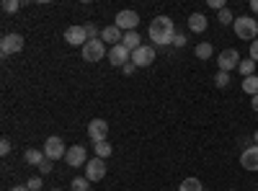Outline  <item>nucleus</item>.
<instances>
[{
	"mask_svg": "<svg viewBox=\"0 0 258 191\" xmlns=\"http://www.w3.org/2000/svg\"><path fill=\"white\" fill-rule=\"evenodd\" d=\"M150 41L155 47H165V44H173V36H176V26H173V18L170 16H155L150 21Z\"/></svg>",
	"mask_w": 258,
	"mask_h": 191,
	"instance_id": "f257e3e1",
	"label": "nucleus"
},
{
	"mask_svg": "<svg viewBox=\"0 0 258 191\" xmlns=\"http://www.w3.org/2000/svg\"><path fill=\"white\" fill-rule=\"evenodd\" d=\"M235 36L238 39H245V41H255L258 39V18H250V16H238L235 18Z\"/></svg>",
	"mask_w": 258,
	"mask_h": 191,
	"instance_id": "f03ea898",
	"label": "nucleus"
},
{
	"mask_svg": "<svg viewBox=\"0 0 258 191\" xmlns=\"http://www.w3.org/2000/svg\"><path fill=\"white\" fill-rule=\"evenodd\" d=\"M44 155L49 158V160H62L64 155H68V147H64V140L62 137H57V135H52V137H47V142H44Z\"/></svg>",
	"mask_w": 258,
	"mask_h": 191,
	"instance_id": "7ed1b4c3",
	"label": "nucleus"
},
{
	"mask_svg": "<svg viewBox=\"0 0 258 191\" xmlns=\"http://www.w3.org/2000/svg\"><path fill=\"white\" fill-rule=\"evenodd\" d=\"M103 57H109V52H106V44L101 39H91L88 44L83 47V59L85 62H101Z\"/></svg>",
	"mask_w": 258,
	"mask_h": 191,
	"instance_id": "20e7f679",
	"label": "nucleus"
},
{
	"mask_svg": "<svg viewBox=\"0 0 258 191\" xmlns=\"http://www.w3.org/2000/svg\"><path fill=\"white\" fill-rule=\"evenodd\" d=\"M21 49H24V36L21 34H6L3 39H0V52H3L6 57L18 54Z\"/></svg>",
	"mask_w": 258,
	"mask_h": 191,
	"instance_id": "39448f33",
	"label": "nucleus"
},
{
	"mask_svg": "<svg viewBox=\"0 0 258 191\" xmlns=\"http://www.w3.org/2000/svg\"><path fill=\"white\" fill-rule=\"evenodd\" d=\"M114 26H119L124 34H126V31H137L140 16H137L135 11H119V13H116V21H114Z\"/></svg>",
	"mask_w": 258,
	"mask_h": 191,
	"instance_id": "423d86ee",
	"label": "nucleus"
},
{
	"mask_svg": "<svg viewBox=\"0 0 258 191\" xmlns=\"http://www.w3.org/2000/svg\"><path fill=\"white\" fill-rule=\"evenodd\" d=\"M132 62H135V68H147V65H153V62H155V47L142 44L140 49L132 52Z\"/></svg>",
	"mask_w": 258,
	"mask_h": 191,
	"instance_id": "0eeeda50",
	"label": "nucleus"
},
{
	"mask_svg": "<svg viewBox=\"0 0 258 191\" xmlns=\"http://www.w3.org/2000/svg\"><path fill=\"white\" fill-rule=\"evenodd\" d=\"M64 41L73 44V47H85L91 39H88V34H85V26H68L64 29Z\"/></svg>",
	"mask_w": 258,
	"mask_h": 191,
	"instance_id": "6e6552de",
	"label": "nucleus"
},
{
	"mask_svg": "<svg viewBox=\"0 0 258 191\" xmlns=\"http://www.w3.org/2000/svg\"><path fill=\"white\" fill-rule=\"evenodd\" d=\"M217 65H220V70H222V73L235 70V68L240 65V54H238V49H222V52H220V57H217Z\"/></svg>",
	"mask_w": 258,
	"mask_h": 191,
	"instance_id": "1a4fd4ad",
	"label": "nucleus"
},
{
	"mask_svg": "<svg viewBox=\"0 0 258 191\" xmlns=\"http://www.w3.org/2000/svg\"><path fill=\"white\" fill-rule=\"evenodd\" d=\"M88 137H91L93 145L96 142H106V137H109V124H106L103 119H93L88 124Z\"/></svg>",
	"mask_w": 258,
	"mask_h": 191,
	"instance_id": "9d476101",
	"label": "nucleus"
},
{
	"mask_svg": "<svg viewBox=\"0 0 258 191\" xmlns=\"http://www.w3.org/2000/svg\"><path fill=\"white\" fill-rule=\"evenodd\" d=\"M64 163H68L70 168H78V165H83V168H85V163H88V155H85V147H83V145H73V147H68V155H64Z\"/></svg>",
	"mask_w": 258,
	"mask_h": 191,
	"instance_id": "9b49d317",
	"label": "nucleus"
},
{
	"mask_svg": "<svg viewBox=\"0 0 258 191\" xmlns=\"http://www.w3.org/2000/svg\"><path fill=\"white\" fill-rule=\"evenodd\" d=\"M109 62L114 68H124L126 62H132V52H129L124 44H116V47L109 49Z\"/></svg>",
	"mask_w": 258,
	"mask_h": 191,
	"instance_id": "f8f14e48",
	"label": "nucleus"
},
{
	"mask_svg": "<svg viewBox=\"0 0 258 191\" xmlns=\"http://www.w3.org/2000/svg\"><path fill=\"white\" fill-rule=\"evenodd\" d=\"M103 176H106V160L93 158V160L85 163V178L88 181H101Z\"/></svg>",
	"mask_w": 258,
	"mask_h": 191,
	"instance_id": "ddd939ff",
	"label": "nucleus"
},
{
	"mask_svg": "<svg viewBox=\"0 0 258 191\" xmlns=\"http://www.w3.org/2000/svg\"><path fill=\"white\" fill-rule=\"evenodd\" d=\"M240 165L245 171H258V145H250L240 153Z\"/></svg>",
	"mask_w": 258,
	"mask_h": 191,
	"instance_id": "4468645a",
	"label": "nucleus"
},
{
	"mask_svg": "<svg viewBox=\"0 0 258 191\" xmlns=\"http://www.w3.org/2000/svg\"><path fill=\"white\" fill-rule=\"evenodd\" d=\"M121 39H124V31L119 29V26H106L103 31H101V41L106 44V41H109V44H121Z\"/></svg>",
	"mask_w": 258,
	"mask_h": 191,
	"instance_id": "2eb2a0df",
	"label": "nucleus"
},
{
	"mask_svg": "<svg viewBox=\"0 0 258 191\" xmlns=\"http://www.w3.org/2000/svg\"><path fill=\"white\" fill-rule=\"evenodd\" d=\"M207 26H209V24H207V16H204V13H191V16H188V29H191L194 34H204Z\"/></svg>",
	"mask_w": 258,
	"mask_h": 191,
	"instance_id": "dca6fc26",
	"label": "nucleus"
},
{
	"mask_svg": "<svg viewBox=\"0 0 258 191\" xmlns=\"http://www.w3.org/2000/svg\"><path fill=\"white\" fill-rule=\"evenodd\" d=\"M24 160L29 163V165H41V163H44L47 160V155H44V150H36V147H31V150H26L24 153Z\"/></svg>",
	"mask_w": 258,
	"mask_h": 191,
	"instance_id": "f3484780",
	"label": "nucleus"
},
{
	"mask_svg": "<svg viewBox=\"0 0 258 191\" xmlns=\"http://www.w3.org/2000/svg\"><path fill=\"white\" fill-rule=\"evenodd\" d=\"M140 41H142V39H140V34H137V31H126V34H124V39H121V44H124L129 52H135V49H140V47H142Z\"/></svg>",
	"mask_w": 258,
	"mask_h": 191,
	"instance_id": "a211bd4d",
	"label": "nucleus"
},
{
	"mask_svg": "<svg viewBox=\"0 0 258 191\" xmlns=\"http://www.w3.org/2000/svg\"><path fill=\"white\" fill-rule=\"evenodd\" d=\"M93 150H96V158L106 160V158H111V153H114V147H111L109 142H96V145H93Z\"/></svg>",
	"mask_w": 258,
	"mask_h": 191,
	"instance_id": "6ab92c4d",
	"label": "nucleus"
},
{
	"mask_svg": "<svg viewBox=\"0 0 258 191\" xmlns=\"http://www.w3.org/2000/svg\"><path fill=\"white\" fill-rule=\"evenodd\" d=\"M243 91H245L248 96H258V75L243 78Z\"/></svg>",
	"mask_w": 258,
	"mask_h": 191,
	"instance_id": "aec40b11",
	"label": "nucleus"
},
{
	"mask_svg": "<svg viewBox=\"0 0 258 191\" xmlns=\"http://www.w3.org/2000/svg\"><path fill=\"white\" fill-rule=\"evenodd\" d=\"M212 44H209V41H199V44H197V49H194V54H197L199 59H209L212 57Z\"/></svg>",
	"mask_w": 258,
	"mask_h": 191,
	"instance_id": "412c9836",
	"label": "nucleus"
},
{
	"mask_svg": "<svg viewBox=\"0 0 258 191\" xmlns=\"http://www.w3.org/2000/svg\"><path fill=\"white\" fill-rule=\"evenodd\" d=\"M238 70H240L243 78H250V75H255V62H253V59H240Z\"/></svg>",
	"mask_w": 258,
	"mask_h": 191,
	"instance_id": "4be33fe9",
	"label": "nucleus"
},
{
	"mask_svg": "<svg viewBox=\"0 0 258 191\" xmlns=\"http://www.w3.org/2000/svg\"><path fill=\"white\" fill-rule=\"evenodd\" d=\"M178 191H204V188H202V181L199 178H186V181H181Z\"/></svg>",
	"mask_w": 258,
	"mask_h": 191,
	"instance_id": "5701e85b",
	"label": "nucleus"
},
{
	"mask_svg": "<svg viewBox=\"0 0 258 191\" xmlns=\"http://www.w3.org/2000/svg\"><path fill=\"white\" fill-rule=\"evenodd\" d=\"M217 21H220V26H232V24H235V16H232L230 8H225V11L217 13Z\"/></svg>",
	"mask_w": 258,
	"mask_h": 191,
	"instance_id": "b1692460",
	"label": "nucleus"
},
{
	"mask_svg": "<svg viewBox=\"0 0 258 191\" xmlns=\"http://www.w3.org/2000/svg\"><path fill=\"white\" fill-rule=\"evenodd\" d=\"M88 183H91L88 178H80V176H78V178H73L70 188H73V191H91V186H88Z\"/></svg>",
	"mask_w": 258,
	"mask_h": 191,
	"instance_id": "393cba45",
	"label": "nucleus"
},
{
	"mask_svg": "<svg viewBox=\"0 0 258 191\" xmlns=\"http://www.w3.org/2000/svg\"><path fill=\"white\" fill-rule=\"evenodd\" d=\"M214 86H217V88H227L230 86V73H217V75H214Z\"/></svg>",
	"mask_w": 258,
	"mask_h": 191,
	"instance_id": "a878e982",
	"label": "nucleus"
},
{
	"mask_svg": "<svg viewBox=\"0 0 258 191\" xmlns=\"http://www.w3.org/2000/svg\"><path fill=\"white\" fill-rule=\"evenodd\" d=\"M21 8V0H3V11L6 13H16Z\"/></svg>",
	"mask_w": 258,
	"mask_h": 191,
	"instance_id": "bb28decb",
	"label": "nucleus"
},
{
	"mask_svg": "<svg viewBox=\"0 0 258 191\" xmlns=\"http://www.w3.org/2000/svg\"><path fill=\"white\" fill-rule=\"evenodd\" d=\"M52 171H54V160H49V158L39 165V173H41V176H47V173H52Z\"/></svg>",
	"mask_w": 258,
	"mask_h": 191,
	"instance_id": "cd10ccee",
	"label": "nucleus"
},
{
	"mask_svg": "<svg viewBox=\"0 0 258 191\" xmlns=\"http://www.w3.org/2000/svg\"><path fill=\"white\" fill-rule=\"evenodd\" d=\"M26 186H29V191H41V186H44V183H41V178H39V176H34V178H29V181H26Z\"/></svg>",
	"mask_w": 258,
	"mask_h": 191,
	"instance_id": "c85d7f7f",
	"label": "nucleus"
},
{
	"mask_svg": "<svg viewBox=\"0 0 258 191\" xmlns=\"http://www.w3.org/2000/svg\"><path fill=\"white\" fill-rule=\"evenodd\" d=\"M13 150V145H11V140L8 137H3V140H0V155H8Z\"/></svg>",
	"mask_w": 258,
	"mask_h": 191,
	"instance_id": "c756f323",
	"label": "nucleus"
},
{
	"mask_svg": "<svg viewBox=\"0 0 258 191\" xmlns=\"http://www.w3.org/2000/svg\"><path fill=\"white\" fill-rule=\"evenodd\" d=\"M85 34H88V39H98V29H96V24H85Z\"/></svg>",
	"mask_w": 258,
	"mask_h": 191,
	"instance_id": "7c9ffc66",
	"label": "nucleus"
},
{
	"mask_svg": "<svg viewBox=\"0 0 258 191\" xmlns=\"http://www.w3.org/2000/svg\"><path fill=\"white\" fill-rule=\"evenodd\" d=\"M173 47H178V49L186 47V36H183V34H176V36H173Z\"/></svg>",
	"mask_w": 258,
	"mask_h": 191,
	"instance_id": "2f4dec72",
	"label": "nucleus"
},
{
	"mask_svg": "<svg viewBox=\"0 0 258 191\" xmlns=\"http://www.w3.org/2000/svg\"><path fill=\"white\" fill-rule=\"evenodd\" d=\"M250 59L258 65V39H255V41H250Z\"/></svg>",
	"mask_w": 258,
	"mask_h": 191,
	"instance_id": "473e14b6",
	"label": "nucleus"
},
{
	"mask_svg": "<svg viewBox=\"0 0 258 191\" xmlns=\"http://www.w3.org/2000/svg\"><path fill=\"white\" fill-rule=\"evenodd\" d=\"M121 73H124V75H132V73H135V62H126V65L121 68Z\"/></svg>",
	"mask_w": 258,
	"mask_h": 191,
	"instance_id": "72a5a7b5",
	"label": "nucleus"
},
{
	"mask_svg": "<svg viewBox=\"0 0 258 191\" xmlns=\"http://www.w3.org/2000/svg\"><path fill=\"white\" fill-rule=\"evenodd\" d=\"M250 11H253V13H258V0H250Z\"/></svg>",
	"mask_w": 258,
	"mask_h": 191,
	"instance_id": "f704fd0d",
	"label": "nucleus"
},
{
	"mask_svg": "<svg viewBox=\"0 0 258 191\" xmlns=\"http://www.w3.org/2000/svg\"><path fill=\"white\" fill-rule=\"evenodd\" d=\"M250 106H253V111H258V96H253V101H250Z\"/></svg>",
	"mask_w": 258,
	"mask_h": 191,
	"instance_id": "c9c22d12",
	"label": "nucleus"
},
{
	"mask_svg": "<svg viewBox=\"0 0 258 191\" xmlns=\"http://www.w3.org/2000/svg\"><path fill=\"white\" fill-rule=\"evenodd\" d=\"M11 191H29V186H13Z\"/></svg>",
	"mask_w": 258,
	"mask_h": 191,
	"instance_id": "e433bc0d",
	"label": "nucleus"
},
{
	"mask_svg": "<svg viewBox=\"0 0 258 191\" xmlns=\"http://www.w3.org/2000/svg\"><path fill=\"white\" fill-rule=\"evenodd\" d=\"M253 145H258V130L253 132Z\"/></svg>",
	"mask_w": 258,
	"mask_h": 191,
	"instance_id": "4c0bfd02",
	"label": "nucleus"
},
{
	"mask_svg": "<svg viewBox=\"0 0 258 191\" xmlns=\"http://www.w3.org/2000/svg\"><path fill=\"white\" fill-rule=\"evenodd\" d=\"M49 191H62V188H49Z\"/></svg>",
	"mask_w": 258,
	"mask_h": 191,
	"instance_id": "58836bf2",
	"label": "nucleus"
},
{
	"mask_svg": "<svg viewBox=\"0 0 258 191\" xmlns=\"http://www.w3.org/2000/svg\"><path fill=\"white\" fill-rule=\"evenodd\" d=\"M232 191H235V188H232Z\"/></svg>",
	"mask_w": 258,
	"mask_h": 191,
	"instance_id": "ea45409f",
	"label": "nucleus"
},
{
	"mask_svg": "<svg viewBox=\"0 0 258 191\" xmlns=\"http://www.w3.org/2000/svg\"><path fill=\"white\" fill-rule=\"evenodd\" d=\"M255 191H258V188H255Z\"/></svg>",
	"mask_w": 258,
	"mask_h": 191,
	"instance_id": "a19ab883",
	"label": "nucleus"
},
{
	"mask_svg": "<svg viewBox=\"0 0 258 191\" xmlns=\"http://www.w3.org/2000/svg\"><path fill=\"white\" fill-rule=\"evenodd\" d=\"M91 191H93V188H91Z\"/></svg>",
	"mask_w": 258,
	"mask_h": 191,
	"instance_id": "79ce46f5",
	"label": "nucleus"
}]
</instances>
